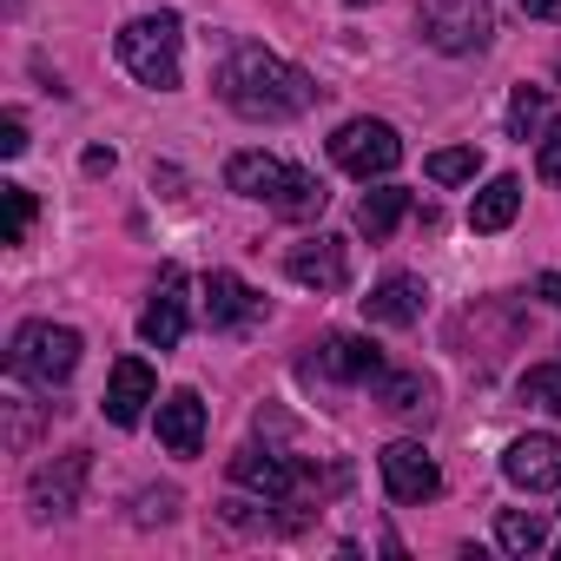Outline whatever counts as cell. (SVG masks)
Here are the masks:
<instances>
[{
  "mask_svg": "<svg viewBox=\"0 0 561 561\" xmlns=\"http://www.w3.org/2000/svg\"><path fill=\"white\" fill-rule=\"evenodd\" d=\"M218 100L238 113V119H298L318 106V80L291 60H277L271 47H231V60L218 67Z\"/></svg>",
  "mask_w": 561,
  "mask_h": 561,
  "instance_id": "cell-1",
  "label": "cell"
},
{
  "mask_svg": "<svg viewBox=\"0 0 561 561\" xmlns=\"http://www.w3.org/2000/svg\"><path fill=\"white\" fill-rule=\"evenodd\" d=\"M179 47H185L179 14H139V21H126L119 41H113L119 67H126L139 87H152V93H172V87H179Z\"/></svg>",
  "mask_w": 561,
  "mask_h": 561,
  "instance_id": "cell-2",
  "label": "cell"
},
{
  "mask_svg": "<svg viewBox=\"0 0 561 561\" xmlns=\"http://www.w3.org/2000/svg\"><path fill=\"white\" fill-rule=\"evenodd\" d=\"M80 331L73 324H21L14 331V351H8V370L21 377V383H34V390H54V383H67L73 370H80Z\"/></svg>",
  "mask_w": 561,
  "mask_h": 561,
  "instance_id": "cell-3",
  "label": "cell"
},
{
  "mask_svg": "<svg viewBox=\"0 0 561 561\" xmlns=\"http://www.w3.org/2000/svg\"><path fill=\"white\" fill-rule=\"evenodd\" d=\"M416 21H423V41L436 54H482L495 34L489 0H416Z\"/></svg>",
  "mask_w": 561,
  "mask_h": 561,
  "instance_id": "cell-4",
  "label": "cell"
},
{
  "mask_svg": "<svg viewBox=\"0 0 561 561\" xmlns=\"http://www.w3.org/2000/svg\"><path fill=\"white\" fill-rule=\"evenodd\" d=\"M331 159L351 172V179H390L397 165H403V139H397V126H383V119H344L337 133H331Z\"/></svg>",
  "mask_w": 561,
  "mask_h": 561,
  "instance_id": "cell-5",
  "label": "cell"
},
{
  "mask_svg": "<svg viewBox=\"0 0 561 561\" xmlns=\"http://www.w3.org/2000/svg\"><path fill=\"white\" fill-rule=\"evenodd\" d=\"M377 469H383L390 502H430V495L443 489V469H436V456H430L423 443H390V449L377 456Z\"/></svg>",
  "mask_w": 561,
  "mask_h": 561,
  "instance_id": "cell-6",
  "label": "cell"
},
{
  "mask_svg": "<svg viewBox=\"0 0 561 561\" xmlns=\"http://www.w3.org/2000/svg\"><path fill=\"white\" fill-rule=\"evenodd\" d=\"M502 476L528 495H561V436H515L502 456Z\"/></svg>",
  "mask_w": 561,
  "mask_h": 561,
  "instance_id": "cell-7",
  "label": "cell"
},
{
  "mask_svg": "<svg viewBox=\"0 0 561 561\" xmlns=\"http://www.w3.org/2000/svg\"><path fill=\"white\" fill-rule=\"evenodd\" d=\"M285 271L298 277L305 291H318V298H337V291L351 285V257H344V238H305V244L285 257Z\"/></svg>",
  "mask_w": 561,
  "mask_h": 561,
  "instance_id": "cell-8",
  "label": "cell"
},
{
  "mask_svg": "<svg viewBox=\"0 0 561 561\" xmlns=\"http://www.w3.org/2000/svg\"><path fill=\"white\" fill-rule=\"evenodd\" d=\"M139 337H146L152 351H179V337H185V271H179V264L159 271V291H152V305L139 311Z\"/></svg>",
  "mask_w": 561,
  "mask_h": 561,
  "instance_id": "cell-9",
  "label": "cell"
},
{
  "mask_svg": "<svg viewBox=\"0 0 561 561\" xmlns=\"http://www.w3.org/2000/svg\"><path fill=\"white\" fill-rule=\"evenodd\" d=\"M231 482L251 489V495H271V502H291L305 489V469L291 456H271V449H238L231 456Z\"/></svg>",
  "mask_w": 561,
  "mask_h": 561,
  "instance_id": "cell-10",
  "label": "cell"
},
{
  "mask_svg": "<svg viewBox=\"0 0 561 561\" xmlns=\"http://www.w3.org/2000/svg\"><path fill=\"white\" fill-rule=\"evenodd\" d=\"M152 397H159L152 364H146V357H119V364H113V377H106V423L133 430V423L146 416V403H152Z\"/></svg>",
  "mask_w": 561,
  "mask_h": 561,
  "instance_id": "cell-11",
  "label": "cell"
},
{
  "mask_svg": "<svg viewBox=\"0 0 561 561\" xmlns=\"http://www.w3.org/2000/svg\"><path fill=\"white\" fill-rule=\"evenodd\" d=\"M205 318H211V331H244V324L264 318V298L244 285L238 271H211L205 277Z\"/></svg>",
  "mask_w": 561,
  "mask_h": 561,
  "instance_id": "cell-12",
  "label": "cell"
},
{
  "mask_svg": "<svg viewBox=\"0 0 561 561\" xmlns=\"http://www.w3.org/2000/svg\"><path fill=\"white\" fill-rule=\"evenodd\" d=\"M80 482H87V449H73V456L47 462V469L27 482L34 515H73V508H80Z\"/></svg>",
  "mask_w": 561,
  "mask_h": 561,
  "instance_id": "cell-13",
  "label": "cell"
},
{
  "mask_svg": "<svg viewBox=\"0 0 561 561\" xmlns=\"http://www.w3.org/2000/svg\"><path fill=\"white\" fill-rule=\"evenodd\" d=\"M311 370L331 377V383H377L383 377V351L370 337H324V351H318Z\"/></svg>",
  "mask_w": 561,
  "mask_h": 561,
  "instance_id": "cell-14",
  "label": "cell"
},
{
  "mask_svg": "<svg viewBox=\"0 0 561 561\" xmlns=\"http://www.w3.org/2000/svg\"><path fill=\"white\" fill-rule=\"evenodd\" d=\"M423 277H383V285L364 298V318L370 324H383V331H410L416 318H423Z\"/></svg>",
  "mask_w": 561,
  "mask_h": 561,
  "instance_id": "cell-15",
  "label": "cell"
},
{
  "mask_svg": "<svg viewBox=\"0 0 561 561\" xmlns=\"http://www.w3.org/2000/svg\"><path fill=\"white\" fill-rule=\"evenodd\" d=\"M159 443L172 456H198L205 449V403H198V390H172L159 403Z\"/></svg>",
  "mask_w": 561,
  "mask_h": 561,
  "instance_id": "cell-16",
  "label": "cell"
},
{
  "mask_svg": "<svg viewBox=\"0 0 561 561\" xmlns=\"http://www.w3.org/2000/svg\"><path fill=\"white\" fill-rule=\"evenodd\" d=\"M285 179H291V165L271 159V152H231V165H225V185L238 198H264V205L285 192Z\"/></svg>",
  "mask_w": 561,
  "mask_h": 561,
  "instance_id": "cell-17",
  "label": "cell"
},
{
  "mask_svg": "<svg viewBox=\"0 0 561 561\" xmlns=\"http://www.w3.org/2000/svg\"><path fill=\"white\" fill-rule=\"evenodd\" d=\"M515 211H522V179H515V172H502V179H489V185L476 192L469 225H476V231H508V225H515Z\"/></svg>",
  "mask_w": 561,
  "mask_h": 561,
  "instance_id": "cell-18",
  "label": "cell"
},
{
  "mask_svg": "<svg viewBox=\"0 0 561 561\" xmlns=\"http://www.w3.org/2000/svg\"><path fill=\"white\" fill-rule=\"evenodd\" d=\"M403 211H410V192H403V185H377V192L357 198V231H364L370 244H383V238L397 231Z\"/></svg>",
  "mask_w": 561,
  "mask_h": 561,
  "instance_id": "cell-19",
  "label": "cell"
},
{
  "mask_svg": "<svg viewBox=\"0 0 561 561\" xmlns=\"http://www.w3.org/2000/svg\"><path fill=\"white\" fill-rule=\"evenodd\" d=\"M377 403L383 410H403V416H430V403H436V390H430V377H410V370H383L377 377Z\"/></svg>",
  "mask_w": 561,
  "mask_h": 561,
  "instance_id": "cell-20",
  "label": "cell"
},
{
  "mask_svg": "<svg viewBox=\"0 0 561 561\" xmlns=\"http://www.w3.org/2000/svg\"><path fill=\"white\" fill-rule=\"evenodd\" d=\"M324 198H331V192H324V179L291 165V179H285V192L271 198V211H277V218H318V211H324Z\"/></svg>",
  "mask_w": 561,
  "mask_h": 561,
  "instance_id": "cell-21",
  "label": "cell"
},
{
  "mask_svg": "<svg viewBox=\"0 0 561 561\" xmlns=\"http://www.w3.org/2000/svg\"><path fill=\"white\" fill-rule=\"evenodd\" d=\"M495 541H502L508 554H535V548H548V522L528 515V508H502V515H495Z\"/></svg>",
  "mask_w": 561,
  "mask_h": 561,
  "instance_id": "cell-22",
  "label": "cell"
},
{
  "mask_svg": "<svg viewBox=\"0 0 561 561\" xmlns=\"http://www.w3.org/2000/svg\"><path fill=\"white\" fill-rule=\"evenodd\" d=\"M423 172H430L436 185H462V179H476V172H482V152H476V146H443V152H430V159H423Z\"/></svg>",
  "mask_w": 561,
  "mask_h": 561,
  "instance_id": "cell-23",
  "label": "cell"
},
{
  "mask_svg": "<svg viewBox=\"0 0 561 561\" xmlns=\"http://www.w3.org/2000/svg\"><path fill=\"white\" fill-rule=\"evenodd\" d=\"M522 403L561 416V364H535V370H522Z\"/></svg>",
  "mask_w": 561,
  "mask_h": 561,
  "instance_id": "cell-24",
  "label": "cell"
},
{
  "mask_svg": "<svg viewBox=\"0 0 561 561\" xmlns=\"http://www.w3.org/2000/svg\"><path fill=\"white\" fill-rule=\"evenodd\" d=\"M541 119H548V93H541V87H515V100H508V133L528 139Z\"/></svg>",
  "mask_w": 561,
  "mask_h": 561,
  "instance_id": "cell-25",
  "label": "cell"
},
{
  "mask_svg": "<svg viewBox=\"0 0 561 561\" xmlns=\"http://www.w3.org/2000/svg\"><path fill=\"white\" fill-rule=\"evenodd\" d=\"M8 192V244H27V225H34V192L27 185H0Z\"/></svg>",
  "mask_w": 561,
  "mask_h": 561,
  "instance_id": "cell-26",
  "label": "cell"
},
{
  "mask_svg": "<svg viewBox=\"0 0 561 561\" xmlns=\"http://www.w3.org/2000/svg\"><path fill=\"white\" fill-rule=\"evenodd\" d=\"M535 172H541L548 185H561V126L541 133V159H535Z\"/></svg>",
  "mask_w": 561,
  "mask_h": 561,
  "instance_id": "cell-27",
  "label": "cell"
},
{
  "mask_svg": "<svg viewBox=\"0 0 561 561\" xmlns=\"http://www.w3.org/2000/svg\"><path fill=\"white\" fill-rule=\"evenodd\" d=\"M0 152H8V159H21V152H27V119H21V113L0 119Z\"/></svg>",
  "mask_w": 561,
  "mask_h": 561,
  "instance_id": "cell-28",
  "label": "cell"
},
{
  "mask_svg": "<svg viewBox=\"0 0 561 561\" xmlns=\"http://www.w3.org/2000/svg\"><path fill=\"white\" fill-rule=\"evenodd\" d=\"M535 291H541V305H554V311H561V271H548V277H535Z\"/></svg>",
  "mask_w": 561,
  "mask_h": 561,
  "instance_id": "cell-29",
  "label": "cell"
},
{
  "mask_svg": "<svg viewBox=\"0 0 561 561\" xmlns=\"http://www.w3.org/2000/svg\"><path fill=\"white\" fill-rule=\"evenodd\" d=\"M522 14H535V21H561V0H522Z\"/></svg>",
  "mask_w": 561,
  "mask_h": 561,
  "instance_id": "cell-30",
  "label": "cell"
},
{
  "mask_svg": "<svg viewBox=\"0 0 561 561\" xmlns=\"http://www.w3.org/2000/svg\"><path fill=\"white\" fill-rule=\"evenodd\" d=\"M87 172H113V146H93L87 152Z\"/></svg>",
  "mask_w": 561,
  "mask_h": 561,
  "instance_id": "cell-31",
  "label": "cell"
},
{
  "mask_svg": "<svg viewBox=\"0 0 561 561\" xmlns=\"http://www.w3.org/2000/svg\"><path fill=\"white\" fill-rule=\"evenodd\" d=\"M351 8H370V0H351Z\"/></svg>",
  "mask_w": 561,
  "mask_h": 561,
  "instance_id": "cell-32",
  "label": "cell"
}]
</instances>
